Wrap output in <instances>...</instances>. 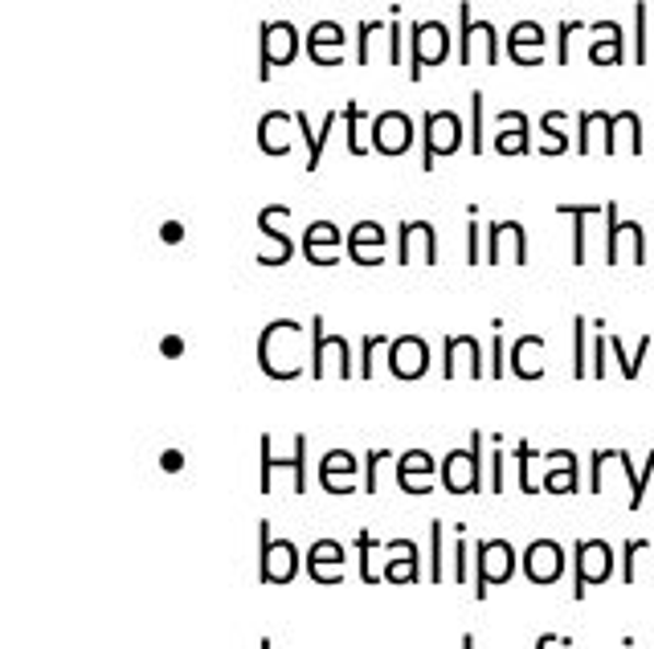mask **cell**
Instances as JSON below:
<instances>
[{
	"mask_svg": "<svg viewBox=\"0 0 654 649\" xmlns=\"http://www.w3.org/2000/svg\"><path fill=\"white\" fill-rule=\"evenodd\" d=\"M299 340H303V327L295 319H270L262 327V335H258V368L270 380H299L307 371Z\"/></svg>",
	"mask_w": 654,
	"mask_h": 649,
	"instance_id": "obj_1",
	"label": "cell"
},
{
	"mask_svg": "<svg viewBox=\"0 0 654 649\" xmlns=\"http://www.w3.org/2000/svg\"><path fill=\"white\" fill-rule=\"evenodd\" d=\"M483 446L487 437L483 429L470 433V446L467 449H451L442 465H437V482L446 495H479L483 491Z\"/></svg>",
	"mask_w": 654,
	"mask_h": 649,
	"instance_id": "obj_2",
	"label": "cell"
},
{
	"mask_svg": "<svg viewBox=\"0 0 654 649\" xmlns=\"http://www.w3.org/2000/svg\"><path fill=\"white\" fill-rule=\"evenodd\" d=\"M258 495H270L275 491V470H287L291 474V491L295 495H307V433H295V449L291 458H275V441L270 433L258 437Z\"/></svg>",
	"mask_w": 654,
	"mask_h": 649,
	"instance_id": "obj_3",
	"label": "cell"
},
{
	"mask_svg": "<svg viewBox=\"0 0 654 649\" xmlns=\"http://www.w3.org/2000/svg\"><path fill=\"white\" fill-rule=\"evenodd\" d=\"M467 127L454 110H425L421 115V172H434L437 155H454L463 148Z\"/></svg>",
	"mask_w": 654,
	"mask_h": 649,
	"instance_id": "obj_4",
	"label": "cell"
},
{
	"mask_svg": "<svg viewBox=\"0 0 654 649\" xmlns=\"http://www.w3.org/2000/svg\"><path fill=\"white\" fill-rule=\"evenodd\" d=\"M299 58V30L295 21H262L258 25V82H270L279 66H291Z\"/></svg>",
	"mask_w": 654,
	"mask_h": 649,
	"instance_id": "obj_5",
	"label": "cell"
},
{
	"mask_svg": "<svg viewBox=\"0 0 654 649\" xmlns=\"http://www.w3.org/2000/svg\"><path fill=\"white\" fill-rule=\"evenodd\" d=\"M446 54H451L446 21H413L409 25V82H421L430 66L446 62Z\"/></svg>",
	"mask_w": 654,
	"mask_h": 649,
	"instance_id": "obj_6",
	"label": "cell"
},
{
	"mask_svg": "<svg viewBox=\"0 0 654 649\" xmlns=\"http://www.w3.org/2000/svg\"><path fill=\"white\" fill-rule=\"evenodd\" d=\"M299 576V547L291 540L270 535V519H258V580L262 585H291Z\"/></svg>",
	"mask_w": 654,
	"mask_h": 649,
	"instance_id": "obj_7",
	"label": "cell"
},
{
	"mask_svg": "<svg viewBox=\"0 0 654 649\" xmlns=\"http://www.w3.org/2000/svg\"><path fill=\"white\" fill-rule=\"evenodd\" d=\"M515 576V547L507 540L475 543V601L483 604L495 585H507Z\"/></svg>",
	"mask_w": 654,
	"mask_h": 649,
	"instance_id": "obj_8",
	"label": "cell"
},
{
	"mask_svg": "<svg viewBox=\"0 0 654 649\" xmlns=\"http://www.w3.org/2000/svg\"><path fill=\"white\" fill-rule=\"evenodd\" d=\"M614 576V547L606 540L573 543V601H585L593 585H606Z\"/></svg>",
	"mask_w": 654,
	"mask_h": 649,
	"instance_id": "obj_9",
	"label": "cell"
},
{
	"mask_svg": "<svg viewBox=\"0 0 654 649\" xmlns=\"http://www.w3.org/2000/svg\"><path fill=\"white\" fill-rule=\"evenodd\" d=\"M475 46L483 49V62H499V33L491 21H475L470 0H458V62L475 66Z\"/></svg>",
	"mask_w": 654,
	"mask_h": 649,
	"instance_id": "obj_10",
	"label": "cell"
},
{
	"mask_svg": "<svg viewBox=\"0 0 654 649\" xmlns=\"http://www.w3.org/2000/svg\"><path fill=\"white\" fill-rule=\"evenodd\" d=\"M312 380H324L327 376V364H336V371H340L343 380H352L357 376V368H352V347H348V340L343 335H324V315H315L312 319Z\"/></svg>",
	"mask_w": 654,
	"mask_h": 649,
	"instance_id": "obj_11",
	"label": "cell"
},
{
	"mask_svg": "<svg viewBox=\"0 0 654 649\" xmlns=\"http://www.w3.org/2000/svg\"><path fill=\"white\" fill-rule=\"evenodd\" d=\"M421 249V266H437V229L430 221H401L397 225V266H413Z\"/></svg>",
	"mask_w": 654,
	"mask_h": 649,
	"instance_id": "obj_12",
	"label": "cell"
},
{
	"mask_svg": "<svg viewBox=\"0 0 654 649\" xmlns=\"http://www.w3.org/2000/svg\"><path fill=\"white\" fill-rule=\"evenodd\" d=\"M369 135H373V152L401 155L413 143V119H409L406 110H381V115H373V123H369Z\"/></svg>",
	"mask_w": 654,
	"mask_h": 649,
	"instance_id": "obj_13",
	"label": "cell"
},
{
	"mask_svg": "<svg viewBox=\"0 0 654 649\" xmlns=\"http://www.w3.org/2000/svg\"><path fill=\"white\" fill-rule=\"evenodd\" d=\"M512 249L515 266H528V229L519 221H487V266H499Z\"/></svg>",
	"mask_w": 654,
	"mask_h": 649,
	"instance_id": "obj_14",
	"label": "cell"
},
{
	"mask_svg": "<svg viewBox=\"0 0 654 649\" xmlns=\"http://www.w3.org/2000/svg\"><path fill=\"white\" fill-rule=\"evenodd\" d=\"M282 221H291V209L287 204H266L262 213H258V229H262L266 241H275V253H258V266L266 270H275V266H287L295 258V241H291V233L279 229Z\"/></svg>",
	"mask_w": 654,
	"mask_h": 649,
	"instance_id": "obj_15",
	"label": "cell"
},
{
	"mask_svg": "<svg viewBox=\"0 0 654 649\" xmlns=\"http://www.w3.org/2000/svg\"><path fill=\"white\" fill-rule=\"evenodd\" d=\"M519 564H524V576H528L532 585H557L564 576L569 556H564V547L557 540H532Z\"/></svg>",
	"mask_w": 654,
	"mask_h": 649,
	"instance_id": "obj_16",
	"label": "cell"
},
{
	"mask_svg": "<svg viewBox=\"0 0 654 649\" xmlns=\"http://www.w3.org/2000/svg\"><path fill=\"white\" fill-rule=\"evenodd\" d=\"M467 368L470 380H483L487 368H483V347H479V340L475 335H446V343H442V376L446 380H454L458 371Z\"/></svg>",
	"mask_w": 654,
	"mask_h": 649,
	"instance_id": "obj_17",
	"label": "cell"
},
{
	"mask_svg": "<svg viewBox=\"0 0 654 649\" xmlns=\"http://www.w3.org/2000/svg\"><path fill=\"white\" fill-rule=\"evenodd\" d=\"M576 491H581V465H576L573 449H552V453H545L540 495H576Z\"/></svg>",
	"mask_w": 654,
	"mask_h": 649,
	"instance_id": "obj_18",
	"label": "cell"
},
{
	"mask_svg": "<svg viewBox=\"0 0 654 649\" xmlns=\"http://www.w3.org/2000/svg\"><path fill=\"white\" fill-rule=\"evenodd\" d=\"M389 368L397 380H418L430 371V343L421 335H397L389 343Z\"/></svg>",
	"mask_w": 654,
	"mask_h": 649,
	"instance_id": "obj_19",
	"label": "cell"
},
{
	"mask_svg": "<svg viewBox=\"0 0 654 649\" xmlns=\"http://www.w3.org/2000/svg\"><path fill=\"white\" fill-rule=\"evenodd\" d=\"M381 580L389 585H418L421 580V547L413 540H389L385 543V573Z\"/></svg>",
	"mask_w": 654,
	"mask_h": 649,
	"instance_id": "obj_20",
	"label": "cell"
},
{
	"mask_svg": "<svg viewBox=\"0 0 654 649\" xmlns=\"http://www.w3.org/2000/svg\"><path fill=\"white\" fill-rule=\"evenodd\" d=\"M357 479H360V462L357 453H348V449H331L324 462H319V482H324L327 495H357Z\"/></svg>",
	"mask_w": 654,
	"mask_h": 649,
	"instance_id": "obj_21",
	"label": "cell"
},
{
	"mask_svg": "<svg viewBox=\"0 0 654 649\" xmlns=\"http://www.w3.org/2000/svg\"><path fill=\"white\" fill-rule=\"evenodd\" d=\"M437 474V462L425 453V449H409L397 458V486L406 491V495H430L434 491V479Z\"/></svg>",
	"mask_w": 654,
	"mask_h": 649,
	"instance_id": "obj_22",
	"label": "cell"
},
{
	"mask_svg": "<svg viewBox=\"0 0 654 649\" xmlns=\"http://www.w3.org/2000/svg\"><path fill=\"white\" fill-rule=\"evenodd\" d=\"M507 58L515 66H540L545 58V25L540 21H515L507 33Z\"/></svg>",
	"mask_w": 654,
	"mask_h": 649,
	"instance_id": "obj_23",
	"label": "cell"
},
{
	"mask_svg": "<svg viewBox=\"0 0 654 649\" xmlns=\"http://www.w3.org/2000/svg\"><path fill=\"white\" fill-rule=\"evenodd\" d=\"M343 543L336 540H315L307 547V576L315 585H340L343 580Z\"/></svg>",
	"mask_w": 654,
	"mask_h": 649,
	"instance_id": "obj_24",
	"label": "cell"
},
{
	"mask_svg": "<svg viewBox=\"0 0 654 649\" xmlns=\"http://www.w3.org/2000/svg\"><path fill=\"white\" fill-rule=\"evenodd\" d=\"M385 241H389L385 225L360 221V225H352V233H348V258H352L357 266H381L385 262V253H381Z\"/></svg>",
	"mask_w": 654,
	"mask_h": 649,
	"instance_id": "obj_25",
	"label": "cell"
},
{
	"mask_svg": "<svg viewBox=\"0 0 654 649\" xmlns=\"http://www.w3.org/2000/svg\"><path fill=\"white\" fill-rule=\"evenodd\" d=\"M340 229L331 221H312L303 233V253L312 266H340Z\"/></svg>",
	"mask_w": 654,
	"mask_h": 649,
	"instance_id": "obj_26",
	"label": "cell"
},
{
	"mask_svg": "<svg viewBox=\"0 0 654 649\" xmlns=\"http://www.w3.org/2000/svg\"><path fill=\"white\" fill-rule=\"evenodd\" d=\"M307 54L315 66H340L343 62V30L340 21H315L307 33Z\"/></svg>",
	"mask_w": 654,
	"mask_h": 649,
	"instance_id": "obj_27",
	"label": "cell"
},
{
	"mask_svg": "<svg viewBox=\"0 0 654 649\" xmlns=\"http://www.w3.org/2000/svg\"><path fill=\"white\" fill-rule=\"evenodd\" d=\"M545 335H519L507 352V368L519 380H540L545 376Z\"/></svg>",
	"mask_w": 654,
	"mask_h": 649,
	"instance_id": "obj_28",
	"label": "cell"
},
{
	"mask_svg": "<svg viewBox=\"0 0 654 649\" xmlns=\"http://www.w3.org/2000/svg\"><path fill=\"white\" fill-rule=\"evenodd\" d=\"M291 123H295V115H287V110H266L262 119H258V148L266 155H287L291 152Z\"/></svg>",
	"mask_w": 654,
	"mask_h": 649,
	"instance_id": "obj_29",
	"label": "cell"
},
{
	"mask_svg": "<svg viewBox=\"0 0 654 649\" xmlns=\"http://www.w3.org/2000/svg\"><path fill=\"white\" fill-rule=\"evenodd\" d=\"M495 123L499 127H515V131H499V135H495V152H503V155L532 152V131H528V115H524V110H499Z\"/></svg>",
	"mask_w": 654,
	"mask_h": 649,
	"instance_id": "obj_30",
	"label": "cell"
},
{
	"mask_svg": "<svg viewBox=\"0 0 654 649\" xmlns=\"http://www.w3.org/2000/svg\"><path fill=\"white\" fill-rule=\"evenodd\" d=\"M593 33H602V42H593L589 46V58L597 66H622V25L618 21H597Z\"/></svg>",
	"mask_w": 654,
	"mask_h": 649,
	"instance_id": "obj_31",
	"label": "cell"
},
{
	"mask_svg": "<svg viewBox=\"0 0 654 649\" xmlns=\"http://www.w3.org/2000/svg\"><path fill=\"white\" fill-rule=\"evenodd\" d=\"M618 470H622L626 479H630V510H639L642 503H646V491H651V474H654V449L646 453V465H642V474L634 470V462H630V453L626 449H618Z\"/></svg>",
	"mask_w": 654,
	"mask_h": 649,
	"instance_id": "obj_32",
	"label": "cell"
},
{
	"mask_svg": "<svg viewBox=\"0 0 654 649\" xmlns=\"http://www.w3.org/2000/svg\"><path fill=\"white\" fill-rule=\"evenodd\" d=\"M430 585H442L446 580V523L442 519H430Z\"/></svg>",
	"mask_w": 654,
	"mask_h": 649,
	"instance_id": "obj_33",
	"label": "cell"
},
{
	"mask_svg": "<svg viewBox=\"0 0 654 649\" xmlns=\"http://www.w3.org/2000/svg\"><path fill=\"white\" fill-rule=\"evenodd\" d=\"M561 216H573V266H585V221H589L597 209L593 204H557Z\"/></svg>",
	"mask_w": 654,
	"mask_h": 649,
	"instance_id": "obj_34",
	"label": "cell"
},
{
	"mask_svg": "<svg viewBox=\"0 0 654 649\" xmlns=\"http://www.w3.org/2000/svg\"><path fill=\"white\" fill-rule=\"evenodd\" d=\"M483 131H487V94H483V91H470V131H467V148H470L475 155H483V148H487Z\"/></svg>",
	"mask_w": 654,
	"mask_h": 649,
	"instance_id": "obj_35",
	"label": "cell"
},
{
	"mask_svg": "<svg viewBox=\"0 0 654 649\" xmlns=\"http://www.w3.org/2000/svg\"><path fill=\"white\" fill-rule=\"evenodd\" d=\"M609 352L618 356V368H622L626 380H634V376H639V368H642V359H646V352H651V335H642V340H639V352H634V356L626 352L618 335H609Z\"/></svg>",
	"mask_w": 654,
	"mask_h": 649,
	"instance_id": "obj_36",
	"label": "cell"
},
{
	"mask_svg": "<svg viewBox=\"0 0 654 649\" xmlns=\"http://www.w3.org/2000/svg\"><path fill=\"white\" fill-rule=\"evenodd\" d=\"M343 119H348V152H352V155H364L369 148H373V143L360 140V127L373 123V119H369V110H364V107L357 103V98H352V103L343 107Z\"/></svg>",
	"mask_w": 654,
	"mask_h": 649,
	"instance_id": "obj_37",
	"label": "cell"
},
{
	"mask_svg": "<svg viewBox=\"0 0 654 649\" xmlns=\"http://www.w3.org/2000/svg\"><path fill=\"white\" fill-rule=\"evenodd\" d=\"M389 449H369L364 453V479H360V495H381V465L389 462Z\"/></svg>",
	"mask_w": 654,
	"mask_h": 649,
	"instance_id": "obj_38",
	"label": "cell"
},
{
	"mask_svg": "<svg viewBox=\"0 0 654 649\" xmlns=\"http://www.w3.org/2000/svg\"><path fill=\"white\" fill-rule=\"evenodd\" d=\"M622 233H626V221H618V204L609 201L606 204V262L618 266V258H622Z\"/></svg>",
	"mask_w": 654,
	"mask_h": 649,
	"instance_id": "obj_39",
	"label": "cell"
},
{
	"mask_svg": "<svg viewBox=\"0 0 654 649\" xmlns=\"http://www.w3.org/2000/svg\"><path fill=\"white\" fill-rule=\"evenodd\" d=\"M357 547H360V556H357L360 580H364V585H376L381 576L373 573V556H376V552H385V543H376L373 535H369V531H360V535H357Z\"/></svg>",
	"mask_w": 654,
	"mask_h": 649,
	"instance_id": "obj_40",
	"label": "cell"
},
{
	"mask_svg": "<svg viewBox=\"0 0 654 649\" xmlns=\"http://www.w3.org/2000/svg\"><path fill=\"white\" fill-rule=\"evenodd\" d=\"M295 127L303 131V140H307V172H319V164H324V143H319V131L312 127L307 110H295Z\"/></svg>",
	"mask_w": 654,
	"mask_h": 649,
	"instance_id": "obj_41",
	"label": "cell"
},
{
	"mask_svg": "<svg viewBox=\"0 0 654 649\" xmlns=\"http://www.w3.org/2000/svg\"><path fill=\"white\" fill-rule=\"evenodd\" d=\"M564 110H548L545 119H540V131L548 135V143H545V155H557V152H564L569 148V140H564Z\"/></svg>",
	"mask_w": 654,
	"mask_h": 649,
	"instance_id": "obj_42",
	"label": "cell"
},
{
	"mask_svg": "<svg viewBox=\"0 0 654 649\" xmlns=\"http://www.w3.org/2000/svg\"><path fill=\"white\" fill-rule=\"evenodd\" d=\"M515 458H519V495H540V482L532 479V462H536V453H532L528 441H519V446H515Z\"/></svg>",
	"mask_w": 654,
	"mask_h": 649,
	"instance_id": "obj_43",
	"label": "cell"
},
{
	"mask_svg": "<svg viewBox=\"0 0 654 649\" xmlns=\"http://www.w3.org/2000/svg\"><path fill=\"white\" fill-rule=\"evenodd\" d=\"M589 364H585V315H573V380H585Z\"/></svg>",
	"mask_w": 654,
	"mask_h": 649,
	"instance_id": "obj_44",
	"label": "cell"
},
{
	"mask_svg": "<svg viewBox=\"0 0 654 649\" xmlns=\"http://www.w3.org/2000/svg\"><path fill=\"white\" fill-rule=\"evenodd\" d=\"M642 552H651V543L646 540H626L622 543V585H634V580H639L634 564H639Z\"/></svg>",
	"mask_w": 654,
	"mask_h": 649,
	"instance_id": "obj_45",
	"label": "cell"
},
{
	"mask_svg": "<svg viewBox=\"0 0 654 649\" xmlns=\"http://www.w3.org/2000/svg\"><path fill=\"white\" fill-rule=\"evenodd\" d=\"M376 347H389V335H364V340H360V380H373Z\"/></svg>",
	"mask_w": 654,
	"mask_h": 649,
	"instance_id": "obj_46",
	"label": "cell"
},
{
	"mask_svg": "<svg viewBox=\"0 0 654 649\" xmlns=\"http://www.w3.org/2000/svg\"><path fill=\"white\" fill-rule=\"evenodd\" d=\"M381 30H389L385 21H360L357 25V62L364 66L369 62V42H373V33H381Z\"/></svg>",
	"mask_w": 654,
	"mask_h": 649,
	"instance_id": "obj_47",
	"label": "cell"
},
{
	"mask_svg": "<svg viewBox=\"0 0 654 649\" xmlns=\"http://www.w3.org/2000/svg\"><path fill=\"white\" fill-rule=\"evenodd\" d=\"M507 352H512V347H507V340H503V335H495V340H491V380H503V376H507Z\"/></svg>",
	"mask_w": 654,
	"mask_h": 649,
	"instance_id": "obj_48",
	"label": "cell"
},
{
	"mask_svg": "<svg viewBox=\"0 0 654 649\" xmlns=\"http://www.w3.org/2000/svg\"><path fill=\"white\" fill-rule=\"evenodd\" d=\"M573 33H585V21H561V30H557V62H569V42H573Z\"/></svg>",
	"mask_w": 654,
	"mask_h": 649,
	"instance_id": "obj_49",
	"label": "cell"
},
{
	"mask_svg": "<svg viewBox=\"0 0 654 649\" xmlns=\"http://www.w3.org/2000/svg\"><path fill=\"white\" fill-rule=\"evenodd\" d=\"M479 262H483V225L470 221L467 225V266H479Z\"/></svg>",
	"mask_w": 654,
	"mask_h": 649,
	"instance_id": "obj_50",
	"label": "cell"
},
{
	"mask_svg": "<svg viewBox=\"0 0 654 649\" xmlns=\"http://www.w3.org/2000/svg\"><path fill=\"white\" fill-rule=\"evenodd\" d=\"M634 42H639V46H634V58H639V62H646V4H634Z\"/></svg>",
	"mask_w": 654,
	"mask_h": 649,
	"instance_id": "obj_51",
	"label": "cell"
},
{
	"mask_svg": "<svg viewBox=\"0 0 654 649\" xmlns=\"http://www.w3.org/2000/svg\"><path fill=\"white\" fill-rule=\"evenodd\" d=\"M606 352H609V335H597V343H593V368H589L593 380L606 376Z\"/></svg>",
	"mask_w": 654,
	"mask_h": 649,
	"instance_id": "obj_52",
	"label": "cell"
},
{
	"mask_svg": "<svg viewBox=\"0 0 654 649\" xmlns=\"http://www.w3.org/2000/svg\"><path fill=\"white\" fill-rule=\"evenodd\" d=\"M503 470H507V453L495 449L491 453V495H503Z\"/></svg>",
	"mask_w": 654,
	"mask_h": 649,
	"instance_id": "obj_53",
	"label": "cell"
},
{
	"mask_svg": "<svg viewBox=\"0 0 654 649\" xmlns=\"http://www.w3.org/2000/svg\"><path fill=\"white\" fill-rule=\"evenodd\" d=\"M385 33H389V62L397 66L401 62V33L406 30H401V21H389V30Z\"/></svg>",
	"mask_w": 654,
	"mask_h": 649,
	"instance_id": "obj_54",
	"label": "cell"
},
{
	"mask_svg": "<svg viewBox=\"0 0 654 649\" xmlns=\"http://www.w3.org/2000/svg\"><path fill=\"white\" fill-rule=\"evenodd\" d=\"M180 237H185V225H180V221H168V225H164V241H180Z\"/></svg>",
	"mask_w": 654,
	"mask_h": 649,
	"instance_id": "obj_55",
	"label": "cell"
},
{
	"mask_svg": "<svg viewBox=\"0 0 654 649\" xmlns=\"http://www.w3.org/2000/svg\"><path fill=\"white\" fill-rule=\"evenodd\" d=\"M180 465H185V453H180V449H168V453H164V470H180Z\"/></svg>",
	"mask_w": 654,
	"mask_h": 649,
	"instance_id": "obj_56",
	"label": "cell"
},
{
	"mask_svg": "<svg viewBox=\"0 0 654 649\" xmlns=\"http://www.w3.org/2000/svg\"><path fill=\"white\" fill-rule=\"evenodd\" d=\"M564 637H557V634H545L540 641H536V649H552V646H561Z\"/></svg>",
	"mask_w": 654,
	"mask_h": 649,
	"instance_id": "obj_57",
	"label": "cell"
},
{
	"mask_svg": "<svg viewBox=\"0 0 654 649\" xmlns=\"http://www.w3.org/2000/svg\"><path fill=\"white\" fill-rule=\"evenodd\" d=\"M180 347H185V343H180V340H164V352H168V356H176Z\"/></svg>",
	"mask_w": 654,
	"mask_h": 649,
	"instance_id": "obj_58",
	"label": "cell"
},
{
	"mask_svg": "<svg viewBox=\"0 0 654 649\" xmlns=\"http://www.w3.org/2000/svg\"><path fill=\"white\" fill-rule=\"evenodd\" d=\"M458 649H475V637L467 634V637H463V646H458Z\"/></svg>",
	"mask_w": 654,
	"mask_h": 649,
	"instance_id": "obj_59",
	"label": "cell"
},
{
	"mask_svg": "<svg viewBox=\"0 0 654 649\" xmlns=\"http://www.w3.org/2000/svg\"><path fill=\"white\" fill-rule=\"evenodd\" d=\"M258 649H270V637H262V641H258Z\"/></svg>",
	"mask_w": 654,
	"mask_h": 649,
	"instance_id": "obj_60",
	"label": "cell"
}]
</instances>
